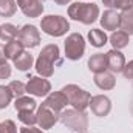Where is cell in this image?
<instances>
[{
  "instance_id": "1",
  "label": "cell",
  "mask_w": 133,
  "mask_h": 133,
  "mask_svg": "<svg viewBox=\"0 0 133 133\" xmlns=\"http://www.w3.org/2000/svg\"><path fill=\"white\" fill-rule=\"evenodd\" d=\"M59 61V46L56 43H50L42 48L39 57L36 61V71L42 77H50L54 73V62Z\"/></svg>"
},
{
  "instance_id": "2",
  "label": "cell",
  "mask_w": 133,
  "mask_h": 133,
  "mask_svg": "<svg viewBox=\"0 0 133 133\" xmlns=\"http://www.w3.org/2000/svg\"><path fill=\"white\" fill-rule=\"evenodd\" d=\"M68 16L73 20H77L84 25H91L99 17V6L95 5V3L76 2V3L68 6Z\"/></svg>"
},
{
  "instance_id": "3",
  "label": "cell",
  "mask_w": 133,
  "mask_h": 133,
  "mask_svg": "<svg viewBox=\"0 0 133 133\" xmlns=\"http://www.w3.org/2000/svg\"><path fill=\"white\" fill-rule=\"evenodd\" d=\"M59 121L68 127L73 132H85L88 129V118L84 111L76 110V108H70V110H64L59 115Z\"/></svg>"
},
{
  "instance_id": "4",
  "label": "cell",
  "mask_w": 133,
  "mask_h": 133,
  "mask_svg": "<svg viewBox=\"0 0 133 133\" xmlns=\"http://www.w3.org/2000/svg\"><path fill=\"white\" fill-rule=\"evenodd\" d=\"M61 91L66 96L68 104H71V105H73V108H76V110L84 111V110L90 105L91 95H90L88 91H85L84 88H81L79 85L70 84V85H65Z\"/></svg>"
},
{
  "instance_id": "5",
  "label": "cell",
  "mask_w": 133,
  "mask_h": 133,
  "mask_svg": "<svg viewBox=\"0 0 133 133\" xmlns=\"http://www.w3.org/2000/svg\"><path fill=\"white\" fill-rule=\"evenodd\" d=\"M40 28H42L43 33H46L48 36L61 37V36L66 34V31L70 30V23L62 16H46V17L42 19Z\"/></svg>"
},
{
  "instance_id": "6",
  "label": "cell",
  "mask_w": 133,
  "mask_h": 133,
  "mask_svg": "<svg viewBox=\"0 0 133 133\" xmlns=\"http://www.w3.org/2000/svg\"><path fill=\"white\" fill-rule=\"evenodd\" d=\"M85 53V40L79 33H71L65 40V56L70 61H79Z\"/></svg>"
},
{
  "instance_id": "7",
  "label": "cell",
  "mask_w": 133,
  "mask_h": 133,
  "mask_svg": "<svg viewBox=\"0 0 133 133\" xmlns=\"http://www.w3.org/2000/svg\"><path fill=\"white\" fill-rule=\"evenodd\" d=\"M19 42L25 48H34L40 43V33L34 25H25L19 31Z\"/></svg>"
},
{
  "instance_id": "8",
  "label": "cell",
  "mask_w": 133,
  "mask_h": 133,
  "mask_svg": "<svg viewBox=\"0 0 133 133\" xmlns=\"http://www.w3.org/2000/svg\"><path fill=\"white\" fill-rule=\"evenodd\" d=\"M57 121H59V113H56L54 110H51L45 104H40V107L37 110V124H39V127L46 130V129H51Z\"/></svg>"
},
{
  "instance_id": "9",
  "label": "cell",
  "mask_w": 133,
  "mask_h": 133,
  "mask_svg": "<svg viewBox=\"0 0 133 133\" xmlns=\"http://www.w3.org/2000/svg\"><path fill=\"white\" fill-rule=\"evenodd\" d=\"M51 91V84L46 81V79H42V77H30L28 84H26V93L34 95V96H48Z\"/></svg>"
},
{
  "instance_id": "10",
  "label": "cell",
  "mask_w": 133,
  "mask_h": 133,
  "mask_svg": "<svg viewBox=\"0 0 133 133\" xmlns=\"http://www.w3.org/2000/svg\"><path fill=\"white\" fill-rule=\"evenodd\" d=\"M20 11L26 17H39L43 12V0H16Z\"/></svg>"
},
{
  "instance_id": "11",
  "label": "cell",
  "mask_w": 133,
  "mask_h": 133,
  "mask_svg": "<svg viewBox=\"0 0 133 133\" xmlns=\"http://www.w3.org/2000/svg\"><path fill=\"white\" fill-rule=\"evenodd\" d=\"M90 108H91V111H93L96 116L104 118V116H107V115L110 113V110H111V102H110V99H108L107 96L98 95V96H93V98L90 99Z\"/></svg>"
},
{
  "instance_id": "12",
  "label": "cell",
  "mask_w": 133,
  "mask_h": 133,
  "mask_svg": "<svg viewBox=\"0 0 133 133\" xmlns=\"http://www.w3.org/2000/svg\"><path fill=\"white\" fill-rule=\"evenodd\" d=\"M42 104H45L46 107H50L51 110H54L56 113L61 115V111L65 108V105L68 104V99L66 96L62 93V91H53L46 96V99L43 101Z\"/></svg>"
},
{
  "instance_id": "13",
  "label": "cell",
  "mask_w": 133,
  "mask_h": 133,
  "mask_svg": "<svg viewBox=\"0 0 133 133\" xmlns=\"http://www.w3.org/2000/svg\"><path fill=\"white\" fill-rule=\"evenodd\" d=\"M107 64H108V68L113 73H122L124 65H125V57L119 50L113 48L107 53Z\"/></svg>"
},
{
  "instance_id": "14",
  "label": "cell",
  "mask_w": 133,
  "mask_h": 133,
  "mask_svg": "<svg viewBox=\"0 0 133 133\" xmlns=\"http://www.w3.org/2000/svg\"><path fill=\"white\" fill-rule=\"evenodd\" d=\"M121 25V14H118L116 11L113 9H107L104 11L102 17H101V26L104 30H110V31H115L118 30Z\"/></svg>"
},
{
  "instance_id": "15",
  "label": "cell",
  "mask_w": 133,
  "mask_h": 133,
  "mask_svg": "<svg viewBox=\"0 0 133 133\" xmlns=\"http://www.w3.org/2000/svg\"><path fill=\"white\" fill-rule=\"evenodd\" d=\"M95 84L99 87L101 90H113L116 85V79L111 73L108 71H102L95 74Z\"/></svg>"
},
{
  "instance_id": "16",
  "label": "cell",
  "mask_w": 133,
  "mask_h": 133,
  "mask_svg": "<svg viewBox=\"0 0 133 133\" xmlns=\"http://www.w3.org/2000/svg\"><path fill=\"white\" fill-rule=\"evenodd\" d=\"M88 68H90V71H93L95 74H96V73H102V71H107V68H108L107 54H102V53L93 54V56L88 59Z\"/></svg>"
},
{
  "instance_id": "17",
  "label": "cell",
  "mask_w": 133,
  "mask_h": 133,
  "mask_svg": "<svg viewBox=\"0 0 133 133\" xmlns=\"http://www.w3.org/2000/svg\"><path fill=\"white\" fill-rule=\"evenodd\" d=\"M25 46L19 42V40H11V42H6V45H5V56H6V59H11V61H14L19 54H22L25 50H23Z\"/></svg>"
},
{
  "instance_id": "18",
  "label": "cell",
  "mask_w": 133,
  "mask_h": 133,
  "mask_svg": "<svg viewBox=\"0 0 133 133\" xmlns=\"http://www.w3.org/2000/svg\"><path fill=\"white\" fill-rule=\"evenodd\" d=\"M12 62H14V66H16L19 71H28V70L33 66L34 59H33V56H31L28 51H23V53L19 54Z\"/></svg>"
},
{
  "instance_id": "19",
  "label": "cell",
  "mask_w": 133,
  "mask_h": 133,
  "mask_svg": "<svg viewBox=\"0 0 133 133\" xmlns=\"http://www.w3.org/2000/svg\"><path fill=\"white\" fill-rule=\"evenodd\" d=\"M119 28L124 33H127L129 36H133V6L129 8V9H125V11H122Z\"/></svg>"
},
{
  "instance_id": "20",
  "label": "cell",
  "mask_w": 133,
  "mask_h": 133,
  "mask_svg": "<svg viewBox=\"0 0 133 133\" xmlns=\"http://www.w3.org/2000/svg\"><path fill=\"white\" fill-rule=\"evenodd\" d=\"M14 107L17 111H34V108L37 107V102L33 98H26V96H20L14 102Z\"/></svg>"
},
{
  "instance_id": "21",
  "label": "cell",
  "mask_w": 133,
  "mask_h": 133,
  "mask_svg": "<svg viewBox=\"0 0 133 133\" xmlns=\"http://www.w3.org/2000/svg\"><path fill=\"white\" fill-rule=\"evenodd\" d=\"M110 43L113 45L115 50H121V48H125L129 45V34L124 33L122 30L121 31H116L110 36Z\"/></svg>"
},
{
  "instance_id": "22",
  "label": "cell",
  "mask_w": 133,
  "mask_h": 133,
  "mask_svg": "<svg viewBox=\"0 0 133 133\" xmlns=\"http://www.w3.org/2000/svg\"><path fill=\"white\" fill-rule=\"evenodd\" d=\"M88 40H90V43H91L93 46L101 48V46H104V45L107 43L108 37H107V34L104 33L102 30L95 28V30H91V31L88 33Z\"/></svg>"
},
{
  "instance_id": "23",
  "label": "cell",
  "mask_w": 133,
  "mask_h": 133,
  "mask_svg": "<svg viewBox=\"0 0 133 133\" xmlns=\"http://www.w3.org/2000/svg\"><path fill=\"white\" fill-rule=\"evenodd\" d=\"M19 36V30L17 26H14L12 23H3L0 26V39L3 42H11Z\"/></svg>"
},
{
  "instance_id": "24",
  "label": "cell",
  "mask_w": 133,
  "mask_h": 133,
  "mask_svg": "<svg viewBox=\"0 0 133 133\" xmlns=\"http://www.w3.org/2000/svg\"><path fill=\"white\" fill-rule=\"evenodd\" d=\"M17 11V2L16 0H0V16L2 17H11Z\"/></svg>"
},
{
  "instance_id": "25",
  "label": "cell",
  "mask_w": 133,
  "mask_h": 133,
  "mask_svg": "<svg viewBox=\"0 0 133 133\" xmlns=\"http://www.w3.org/2000/svg\"><path fill=\"white\" fill-rule=\"evenodd\" d=\"M12 98H14V96H12L9 87H8V85H0V110H2V108H6Z\"/></svg>"
},
{
  "instance_id": "26",
  "label": "cell",
  "mask_w": 133,
  "mask_h": 133,
  "mask_svg": "<svg viewBox=\"0 0 133 133\" xmlns=\"http://www.w3.org/2000/svg\"><path fill=\"white\" fill-rule=\"evenodd\" d=\"M8 87H9V90H11V93H12V96L16 99L23 96V93H26V85L23 82H20V81H12Z\"/></svg>"
},
{
  "instance_id": "27",
  "label": "cell",
  "mask_w": 133,
  "mask_h": 133,
  "mask_svg": "<svg viewBox=\"0 0 133 133\" xmlns=\"http://www.w3.org/2000/svg\"><path fill=\"white\" fill-rule=\"evenodd\" d=\"M19 121L25 125H34L37 124V115H34L33 111H19Z\"/></svg>"
},
{
  "instance_id": "28",
  "label": "cell",
  "mask_w": 133,
  "mask_h": 133,
  "mask_svg": "<svg viewBox=\"0 0 133 133\" xmlns=\"http://www.w3.org/2000/svg\"><path fill=\"white\" fill-rule=\"evenodd\" d=\"M0 133H17L16 124L11 119H6V121L0 122Z\"/></svg>"
},
{
  "instance_id": "29",
  "label": "cell",
  "mask_w": 133,
  "mask_h": 133,
  "mask_svg": "<svg viewBox=\"0 0 133 133\" xmlns=\"http://www.w3.org/2000/svg\"><path fill=\"white\" fill-rule=\"evenodd\" d=\"M132 6H133V0H115V8L116 9L125 11V9H129Z\"/></svg>"
},
{
  "instance_id": "30",
  "label": "cell",
  "mask_w": 133,
  "mask_h": 133,
  "mask_svg": "<svg viewBox=\"0 0 133 133\" xmlns=\"http://www.w3.org/2000/svg\"><path fill=\"white\" fill-rule=\"evenodd\" d=\"M122 74L125 79H133V61H130L129 64L124 65V70H122Z\"/></svg>"
},
{
  "instance_id": "31",
  "label": "cell",
  "mask_w": 133,
  "mask_h": 133,
  "mask_svg": "<svg viewBox=\"0 0 133 133\" xmlns=\"http://www.w3.org/2000/svg\"><path fill=\"white\" fill-rule=\"evenodd\" d=\"M11 76V66L6 64H2L0 65V79H8Z\"/></svg>"
},
{
  "instance_id": "32",
  "label": "cell",
  "mask_w": 133,
  "mask_h": 133,
  "mask_svg": "<svg viewBox=\"0 0 133 133\" xmlns=\"http://www.w3.org/2000/svg\"><path fill=\"white\" fill-rule=\"evenodd\" d=\"M20 133H43L40 129H36L33 125H25L20 129Z\"/></svg>"
},
{
  "instance_id": "33",
  "label": "cell",
  "mask_w": 133,
  "mask_h": 133,
  "mask_svg": "<svg viewBox=\"0 0 133 133\" xmlns=\"http://www.w3.org/2000/svg\"><path fill=\"white\" fill-rule=\"evenodd\" d=\"M6 64V56H5V46L0 43V65Z\"/></svg>"
},
{
  "instance_id": "34",
  "label": "cell",
  "mask_w": 133,
  "mask_h": 133,
  "mask_svg": "<svg viewBox=\"0 0 133 133\" xmlns=\"http://www.w3.org/2000/svg\"><path fill=\"white\" fill-rule=\"evenodd\" d=\"M102 3L108 8H115V0H102Z\"/></svg>"
},
{
  "instance_id": "35",
  "label": "cell",
  "mask_w": 133,
  "mask_h": 133,
  "mask_svg": "<svg viewBox=\"0 0 133 133\" xmlns=\"http://www.w3.org/2000/svg\"><path fill=\"white\" fill-rule=\"evenodd\" d=\"M54 2H56L57 5H66V3H70L71 0H54Z\"/></svg>"
},
{
  "instance_id": "36",
  "label": "cell",
  "mask_w": 133,
  "mask_h": 133,
  "mask_svg": "<svg viewBox=\"0 0 133 133\" xmlns=\"http://www.w3.org/2000/svg\"><path fill=\"white\" fill-rule=\"evenodd\" d=\"M81 133H84V132H81Z\"/></svg>"
}]
</instances>
